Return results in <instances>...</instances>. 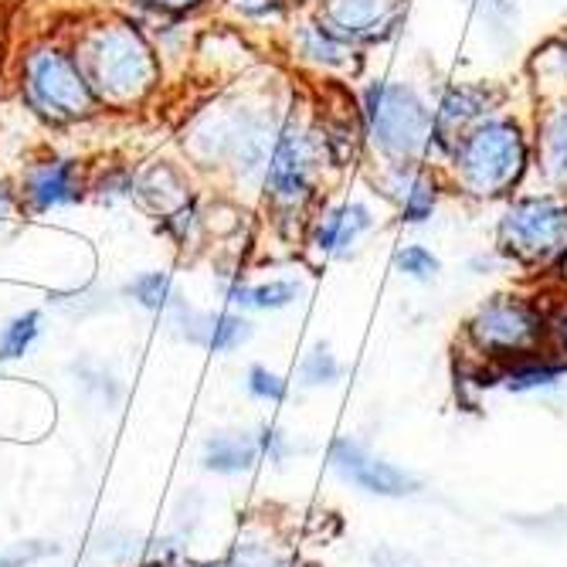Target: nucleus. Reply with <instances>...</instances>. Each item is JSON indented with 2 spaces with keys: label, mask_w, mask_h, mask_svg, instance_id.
<instances>
[{
  "label": "nucleus",
  "mask_w": 567,
  "mask_h": 567,
  "mask_svg": "<svg viewBox=\"0 0 567 567\" xmlns=\"http://www.w3.org/2000/svg\"><path fill=\"white\" fill-rule=\"evenodd\" d=\"M75 59L102 110H133L161 85V59L150 38L126 18H99L72 41Z\"/></svg>",
  "instance_id": "obj_1"
},
{
  "label": "nucleus",
  "mask_w": 567,
  "mask_h": 567,
  "mask_svg": "<svg viewBox=\"0 0 567 567\" xmlns=\"http://www.w3.org/2000/svg\"><path fill=\"white\" fill-rule=\"evenodd\" d=\"M18 89L24 106L48 126H79L102 113L75 51L51 38L24 48Z\"/></svg>",
  "instance_id": "obj_2"
},
{
  "label": "nucleus",
  "mask_w": 567,
  "mask_h": 567,
  "mask_svg": "<svg viewBox=\"0 0 567 567\" xmlns=\"http://www.w3.org/2000/svg\"><path fill=\"white\" fill-rule=\"evenodd\" d=\"M544 343H550V320L527 296H493L466 323V347L493 368L534 357Z\"/></svg>",
  "instance_id": "obj_3"
},
{
  "label": "nucleus",
  "mask_w": 567,
  "mask_h": 567,
  "mask_svg": "<svg viewBox=\"0 0 567 567\" xmlns=\"http://www.w3.org/2000/svg\"><path fill=\"white\" fill-rule=\"evenodd\" d=\"M458 184L476 197H499L527 171V140L513 120H483L452 150Z\"/></svg>",
  "instance_id": "obj_4"
},
{
  "label": "nucleus",
  "mask_w": 567,
  "mask_h": 567,
  "mask_svg": "<svg viewBox=\"0 0 567 567\" xmlns=\"http://www.w3.org/2000/svg\"><path fill=\"white\" fill-rule=\"evenodd\" d=\"M364 113L371 140L398 167H411L432 146L435 113L411 85L374 82L364 95Z\"/></svg>",
  "instance_id": "obj_5"
},
{
  "label": "nucleus",
  "mask_w": 567,
  "mask_h": 567,
  "mask_svg": "<svg viewBox=\"0 0 567 567\" xmlns=\"http://www.w3.org/2000/svg\"><path fill=\"white\" fill-rule=\"evenodd\" d=\"M499 248L520 266H547L567 255V208L554 197H524L499 221Z\"/></svg>",
  "instance_id": "obj_6"
},
{
  "label": "nucleus",
  "mask_w": 567,
  "mask_h": 567,
  "mask_svg": "<svg viewBox=\"0 0 567 567\" xmlns=\"http://www.w3.org/2000/svg\"><path fill=\"white\" fill-rule=\"evenodd\" d=\"M317 146L299 123H286L272 140V153L266 164V197L282 215H299L306 200L313 197V171Z\"/></svg>",
  "instance_id": "obj_7"
},
{
  "label": "nucleus",
  "mask_w": 567,
  "mask_h": 567,
  "mask_svg": "<svg viewBox=\"0 0 567 567\" xmlns=\"http://www.w3.org/2000/svg\"><path fill=\"white\" fill-rule=\"evenodd\" d=\"M89 190H92V177H89L85 164L75 157H59V153L31 161L18 181L21 208H24V215H34V218L72 208V204H79Z\"/></svg>",
  "instance_id": "obj_8"
},
{
  "label": "nucleus",
  "mask_w": 567,
  "mask_h": 567,
  "mask_svg": "<svg viewBox=\"0 0 567 567\" xmlns=\"http://www.w3.org/2000/svg\"><path fill=\"white\" fill-rule=\"evenodd\" d=\"M330 466L343 483L364 489L371 496H384V499H404L411 493H419V486H422L408 470H401V466H394V462L368 452L364 445L347 439V435L333 439Z\"/></svg>",
  "instance_id": "obj_9"
},
{
  "label": "nucleus",
  "mask_w": 567,
  "mask_h": 567,
  "mask_svg": "<svg viewBox=\"0 0 567 567\" xmlns=\"http://www.w3.org/2000/svg\"><path fill=\"white\" fill-rule=\"evenodd\" d=\"M408 14V0H327L323 24L347 44L388 41Z\"/></svg>",
  "instance_id": "obj_10"
},
{
  "label": "nucleus",
  "mask_w": 567,
  "mask_h": 567,
  "mask_svg": "<svg viewBox=\"0 0 567 567\" xmlns=\"http://www.w3.org/2000/svg\"><path fill=\"white\" fill-rule=\"evenodd\" d=\"M496 102V92L486 85H458L449 89L435 110V133L432 143L455 150V143L466 136L473 126H480L489 113V106Z\"/></svg>",
  "instance_id": "obj_11"
},
{
  "label": "nucleus",
  "mask_w": 567,
  "mask_h": 567,
  "mask_svg": "<svg viewBox=\"0 0 567 567\" xmlns=\"http://www.w3.org/2000/svg\"><path fill=\"white\" fill-rule=\"evenodd\" d=\"M171 313H174L177 327L184 330V337L190 343H200V347H208L215 353L238 350L251 337V323L235 317V313H194V309L184 306V302H177Z\"/></svg>",
  "instance_id": "obj_12"
},
{
  "label": "nucleus",
  "mask_w": 567,
  "mask_h": 567,
  "mask_svg": "<svg viewBox=\"0 0 567 567\" xmlns=\"http://www.w3.org/2000/svg\"><path fill=\"white\" fill-rule=\"evenodd\" d=\"M371 212L368 204L360 200H350V204H340V208L327 212L317 228H313V248L323 251V255H337V259H343V255L357 245V238L364 235L371 228Z\"/></svg>",
  "instance_id": "obj_13"
},
{
  "label": "nucleus",
  "mask_w": 567,
  "mask_h": 567,
  "mask_svg": "<svg viewBox=\"0 0 567 567\" xmlns=\"http://www.w3.org/2000/svg\"><path fill=\"white\" fill-rule=\"evenodd\" d=\"M133 197L143 204V208H150L153 215H161V218H167L171 212L184 208V204L190 200L187 181H184L181 171L171 167V164H157L153 171L140 174V177L133 181Z\"/></svg>",
  "instance_id": "obj_14"
},
{
  "label": "nucleus",
  "mask_w": 567,
  "mask_h": 567,
  "mask_svg": "<svg viewBox=\"0 0 567 567\" xmlns=\"http://www.w3.org/2000/svg\"><path fill=\"white\" fill-rule=\"evenodd\" d=\"M262 449H259V439L255 435H245V432H221L215 439L204 442V470L212 473H221V476H238V473H248L255 462H259Z\"/></svg>",
  "instance_id": "obj_15"
},
{
  "label": "nucleus",
  "mask_w": 567,
  "mask_h": 567,
  "mask_svg": "<svg viewBox=\"0 0 567 567\" xmlns=\"http://www.w3.org/2000/svg\"><path fill=\"white\" fill-rule=\"evenodd\" d=\"M564 374H567V360L534 353V357L513 360V364H503L499 384L513 394H530V391H547V388L560 384Z\"/></svg>",
  "instance_id": "obj_16"
},
{
  "label": "nucleus",
  "mask_w": 567,
  "mask_h": 567,
  "mask_svg": "<svg viewBox=\"0 0 567 567\" xmlns=\"http://www.w3.org/2000/svg\"><path fill=\"white\" fill-rule=\"evenodd\" d=\"M540 157H544L547 181L560 194H567V102L544 116V126H540Z\"/></svg>",
  "instance_id": "obj_17"
},
{
  "label": "nucleus",
  "mask_w": 567,
  "mask_h": 567,
  "mask_svg": "<svg viewBox=\"0 0 567 567\" xmlns=\"http://www.w3.org/2000/svg\"><path fill=\"white\" fill-rule=\"evenodd\" d=\"M225 296L231 306H245V309H262V313H272V309H286L296 302L299 296V282L292 279H272V282H259V286H248V282H228Z\"/></svg>",
  "instance_id": "obj_18"
},
{
  "label": "nucleus",
  "mask_w": 567,
  "mask_h": 567,
  "mask_svg": "<svg viewBox=\"0 0 567 567\" xmlns=\"http://www.w3.org/2000/svg\"><path fill=\"white\" fill-rule=\"evenodd\" d=\"M296 48L306 62H317V65H327V69H337V65H347V55H350V44L333 34L323 21L320 24H302L299 34H296Z\"/></svg>",
  "instance_id": "obj_19"
},
{
  "label": "nucleus",
  "mask_w": 567,
  "mask_h": 567,
  "mask_svg": "<svg viewBox=\"0 0 567 567\" xmlns=\"http://www.w3.org/2000/svg\"><path fill=\"white\" fill-rule=\"evenodd\" d=\"M398 190H401V221L422 225L432 218L439 190L425 174H408L404 167H398Z\"/></svg>",
  "instance_id": "obj_20"
},
{
  "label": "nucleus",
  "mask_w": 567,
  "mask_h": 567,
  "mask_svg": "<svg viewBox=\"0 0 567 567\" xmlns=\"http://www.w3.org/2000/svg\"><path fill=\"white\" fill-rule=\"evenodd\" d=\"M130 296L150 309V313H167V309H174L181 302L177 289H174V279L167 272H143L130 282Z\"/></svg>",
  "instance_id": "obj_21"
},
{
  "label": "nucleus",
  "mask_w": 567,
  "mask_h": 567,
  "mask_svg": "<svg viewBox=\"0 0 567 567\" xmlns=\"http://www.w3.org/2000/svg\"><path fill=\"white\" fill-rule=\"evenodd\" d=\"M41 333V309H28V313H18L14 320L4 323L0 330V364L8 360H18L31 350V343Z\"/></svg>",
  "instance_id": "obj_22"
},
{
  "label": "nucleus",
  "mask_w": 567,
  "mask_h": 567,
  "mask_svg": "<svg viewBox=\"0 0 567 567\" xmlns=\"http://www.w3.org/2000/svg\"><path fill=\"white\" fill-rule=\"evenodd\" d=\"M340 374H343L340 360H337L327 347L309 350L306 360H302V368H299V381H302L306 388H327V384H337Z\"/></svg>",
  "instance_id": "obj_23"
},
{
  "label": "nucleus",
  "mask_w": 567,
  "mask_h": 567,
  "mask_svg": "<svg viewBox=\"0 0 567 567\" xmlns=\"http://www.w3.org/2000/svg\"><path fill=\"white\" fill-rule=\"evenodd\" d=\"M394 269L401 272V276H408V279H419V282H429V279H435L439 276V259L429 251V248H422V245H408V248H401L398 255H394Z\"/></svg>",
  "instance_id": "obj_24"
},
{
  "label": "nucleus",
  "mask_w": 567,
  "mask_h": 567,
  "mask_svg": "<svg viewBox=\"0 0 567 567\" xmlns=\"http://www.w3.org/2000/svg\"><path fill=\"white\" fill-rule=\"evenodd\" d=\"M248 394L251 398H259V401H272V404H279V401H286V381L276 374V371H269V368H262V364H255L251 371H248Z\"/></svg>",
  "instance_id": "obj_25"
},
{
  "label": "nucleus",
  "mask_w": 567,
  "mask_h": 567,
  "mask_svg": "<svg viewBox=\"0 0 567 567\" xmlns=\"http://www.w3.org/2000/svg\"><path fill=\"white\" fill-rule=\"evenodd\" d=\"M130 4L150 14H161V18H187V14H197L200 8H208L212 0H130Z\"/></svg>",
  "instance_id": "obj_26"
},
{
  "label": "nucleus",
  "mask_w": 567,
  "mask_h": 567,
  "mask_svg": "<svg viewBox=\"0 0 567 567\" xmlns=\"http://www.w3.org/2000/svg\"><path fill=\"white\" fill-rule=\"evenodd\" d=\"M21 215H24V208H21L18 187H14V184H8L4 177H0V231H8Z\"/></svg>",
  "instance_id": "obj_27"
},
{
  "label": "nucleus",
  "mask_w": 567,
  "mask_h": 567,
  "mask_svg": "<svg viewBox=\"0 0 567 567\" xmlns=\"http://www.w3.org/2000/svg\"><path fill=\"white\" fill-rule=\"evenodd\" d=\"M255 439H259L262 455H269L272 462H286V458H289V452H292V445L286 442V435H282L279 429H262Z\"/></svg>",
  "instance_id": "obj_28"
},
{
  "label": "nucleus",
  "mask_w": 567,
  "mask_h": 567,
  "mask_svg": "<svg viewBox=\"0 0 567 567\" xmlns=\"http://www.w3.org/2000/svg\"><path fill=\"white\" fill-rule=\"evenodd\" d=\"M550 343H554L557 353H564V360H567V309L550 323Z\"/></svg>",
  "instance_id": "obj_29"
},
{
  "label": "nucleus",
  "mask_w": 567,
  "mask_h": 567,
  "mask_svg": "<svg viewBox=\"0 0 567 567\" xmlns=\"http://www.w3.org/2000/svg\"><path fill=\"white\" fill-rule=\"evenodd\" d=\"M557 62H560V69H564V75H567V44L560 48V55H557Z\"/></svg>",
  "instance_id": "obj_30"
},
{
  "label": "nucleus",
  "mask_w": 567,
  "mask_h": 567,
  "mask_svg": "<svg viewBox=\"0 0 567 567\" xmlns=\"http://www.w3.org/2000/svg\"><path fill=\"white\" fill-rule=\"evenodd\" d=\"M0 65H4V31H0Z\"/></svg>",
  "instance_id": "obj_31"
},
{
  "label": "nucleus",
  "mask_w": 567,
  "mask_h": 567,
  "mask_svg": "<svg viewBox=\"0 0 567 567\" xmlns=\"http://www.w3.org/2000/svg\"><path fill=\"white\" fill-rule=\"evenodd\" d=\"M282 567H313V564H299V560H296V564H282Z\"/></svg>",
  "instance_id": "obj_32"
},
{
  "label": "nucleus",
  "mask_w": 567,
  "mask_h": 567,
  "mask_svg": "<svg viewBox=\"0 0 567 567\" xmlns=\"http://www.w3.org/2000/svg\"><path fill=\"white\" fill-rule=\"evenodd\" d=\"M564 279H567V255H564Z\"/></svg>",
  "instance_id": "obj_33"
}]
</instances>
